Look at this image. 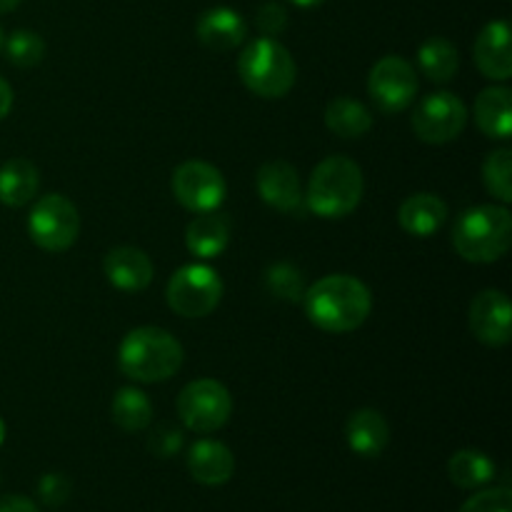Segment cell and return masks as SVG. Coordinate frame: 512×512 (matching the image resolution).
Segmentation results:
<instances>
[{"instance_id":"4fadbf2b","label":"cell","mask_w":512,"mask_h":512,"mask_svg":"<svg viewBox=\"0 0 512 512\" xmlns=\"http://www.w3.org/2000/svg\"><path fill=\"white\" fill-rule=\"evenodd\" d=\"M255 188L260 200L280 213H293L303 205V188H300L298 170L285 160H270L255 175Z\"/></svg>"},{"instance_id":"7c38bea8","label":"cell","mask_w":512,"mask_h":512,"mask_svg":"<svg viewBox=\"0 0 512 512\" xmlns=\"http://www.w3.org/2000/svg\"><path fill=\"white\" fill-rule=\"evenodd\" d=\"M510 323L512 308L503 290L488 288L475 295L468 313V328L475 340L490 348H503L510 343Z\"/></svg>"},{"instance_id":"7a4b0ae2","label":"cell","mask_w":512,"mask_h":512,"mask_svg":"<svg viewBox=\"0 0 512 512\" xmlns=\"http://www.w3.org/2000/svg\"><path fill=\"white\" fill-rule=\"evenodd\" d=\"M183 358V345L178 338L155 325L130 330L118 350L123 375L138 383H163L173 378L183 365Z\"/></svg>"},{"instance_id":"4dcf8cb0","label":"cell","mask_w":512,"mask_h":512,"mask_svg":"<svg viewBox=\"0 0 512 512\" xmlns=\"http://www.w3.org/2000/svg\"><path fill=\"white\" fill-rule=\"evenodd\" d=\"M458 512H512L510 488H488L475 493Z\"/></svg>"},{"instance_id":"836d02e7","label":"cell","mask_w":512,"mask_h":512,"mask_svg":"<svg viewBox=\"0 0 512 512\" xmlns=\"http://www.w3.org/2000/svg\"><path fill=\"white\" fill-rule=\"evenodd\" d=\"M0 512H40L38 505L25 495H3L0 498Z\"/></svg>"},{"instance_id":"8d00e7d4","label":"cell","mask_w":512,"mask_h":512,"mask_svg":"<svg viewBox=\"0 0 512 512\" xmlns=\"http://www.w3.org/2000/svg\"><path fill=\"white\" fill-rule=\"evenodd\" d=\"M20 5V0H0V13H10Z\"/></svg>"},{"instance_id":"30bf717a","label":"cell","mask_w":512,"mask_h":512,"mask_svg":"<svg viewBox=\"0 0 512 512\" xmlns=\"http://www.w3.org/2000/svg\"><path fill=\"white\" fill-rule=\"evenodd\" d=\"M175 200L190 213H210L223 205L228 195V183L213 163L205 160H185L175 168L170 180Z\"/></svg>"},{"instance_id":"ffe728a7","label":"cell","mask_w":512,"mask_h":512,"mask_svg":"<svg viewBox=\"0 0 512 512\" xmlns=\"http://www.w3.org/2000/svg\"><path fill=\"white\" fill-rule=\"evenodd\" d=\"M230 243V220L218 210L195 213L185 228V248L200 260H213L225 253Z\"/></svg>"},{"instance_id":"9a60e30c","label":"cell","mask_w":512,"mask_h":512,"mask_svg":"<svg viewBox=\"0 0 512 512\" xmlns=\"http://www.w3.org/2000/svg\"><path fill=\"white\" fill-rule=\"evenodd\" d=\"M103 270L108 283L123 293H140L148 288L155 275L153 260L148 258V253L133 248V245H118L110 250L103 260Z\"/></svg>"},{"instance_id":"d6a6232c","label":"cell","mask_w":512,"mask_h":512,"mask_svg":"<svg viewBox=\"0 0 512 512\" xmlns=\"http://www.w3.org/2000/svg\"><path fill=\"white\" fill-rule=\"evenodd\" d=\"M70 490H73V485H70V480L60 473L43 475L38 483V495L48 508H60V505L70 498Z\"/></svg>"},{"instance_id":"7402d4cb","label":"cell","mask_w":512,"mask_h":512,"mask_svg":"<svg viewBox=\"0 0 512 512\" xmlns=\"http://www.w3.org/2000/svg\"><path fill=\"white\" fill-rule=\"evenodd\" d=\"M40 173L30 160L10 158L0 165V203L8 208H23L38 195Z\"/></svg>"},{"instance_id":"8992f818","label":"cell","mask_w":512,"mask_h":512,"mask_svg":"<svg viewBox=\"0 0 512 512\" xmlns=\"http://www.w3.org/2000/svg\"><path fill=\"white\" fill-rule=\"evenodd\" d=\"M165 300L173 313L183 315V318H205L223 300V280H220L218 270L205 263L183 265L168 280Z\"/></svg>"},{"instance_id":"5bb4252c","label":"cell","mask_w":512,"mask_h":512,"mask_svg":"<svg viewBox=\"0 0 512 512\" xmlns=\"http://www.w3.org/2000/svg\"><path fill=\"white\" fill-rule=\"evenodd\" d=\"M475 63L490 80L512 78V43L508 20H490L478 33L473 45Z\"/></svg>"},{"instance_id":"9c48e42d","label":"cell","mask_w":512,"mask_h":512,"mask_svg":"<svg viewBox=\"0 0 512 512\" xmlns=\"http://www.w3.org/2000/svg\"><path fill=\"white\" fill-rule=\"evenodd\" d=\"M410 125H413V133L423 143H453L455 138H460L465 125H468V105L455 93H448V90L430 93L428 98H423L415 105Z\"/></svg>"},{"instance_id":"6da1fadb","label":"cell","mask_w":512,"mask_h":512,"mask_svg":"<svg viewBox=\"0 0 512 512\" xmlns=\"http://www.w3.org/2000/svg\"><path fill=\"white\" fill-rule=\"evenodd\" d=\"M305 315L320 330L333 335L353 333L368 320L373 295L363 280L353 275H325L303 295Z\"/></svg>"},{"instance_id":"2e32d148","label":"cell","mask_w":512,"mask_h":512,"mask_svg":"<svg viewBox=\"0 0 512 512\" xmlns=\"http://www.w3.org/2000/svg\"><path fill=\"white\" fill-rule=\"evenodd\" d=\"M195 33H198V40L208 50L228 53V50L238 48L243 43L245 35H248V23H245L238 10L218 5V8H210L200 15Z\"/></svg>"},{"instance_id":"d4e9b609","label":"cell","mask_w":512,"mask_h":512,"mask_svg":"<svg viewBox=\"0 0 512 512\" xmlns=\"http://www.w3.org/2000/svg\"><path fill=\"white\" fill-rule=\"evenodd\" d=\"M113 423L125 433H140L153 423V405L148 395L138 388H120L110 405Z\"/></svg>"},{"instance_id":"1f68e13d","label":"cell","mask_w":512,"mask_h":512,"mask_svg":"<svg viewBox=\"0 0 512 512\" xmlns=\"http://www.w3.org/2000/svg\"><path fill=\"white\" fill-rule=\"evenodd\" d=\"M285 25H288V10L280 3H273V0L260 5L258 13H255V28H258L265 38L280 35L285 30Z\"/></svg>"},{"instance_id":"44dd1931","label":"cell","mask_w":512,"mask_h":512,"mask_svg":"<svg viewBox=\"0 0 512 512\" xmlns=\"http://www.w3.org/2000/svg\"><path fill=\"white\" fill-rule=\"evenodd\" d=\"M475 123L488 138L510 140L512 133V93L505 85L485 88L475 98Z\"/></svg>"},{"instance_id":"cb8c5ba5","label":"cell","mask_w":512,"mask_h":512,"mask_svg":"<svg viewBox=\"0 0 512 512\" xmlns=\"http://www.w3.org/2000/svg\"><path fill=\"white\" fill-rule=\"evenodd\" d=\"M495 473H498V468H495L493 458L485 455L483 450L465 448L448 460V478L463 490H478L493 483Z\"/></svg>"},{"instance_id":"e0dca14e","label":"cell","mask_w":512,"mask_h":512,"mask_svg":"<svg viewBox=\"0 0 512 512\" xmlns=\"http://www.w3.org/2000/svg\"><path fill=\"white\" fill-rule=\"evenodd\" d=\"M188 473L193 475L195 483L220 488L235 473L233 450L228 445L218 443V440H198L188 450Z\"/></svg>"},{"instance_id":"3957f363","label":"cell","mask_w":512,"mask_h":512,"mask_svg":"<svg viewBox=\"0 0 512 512\" xmlns=\"http://www.w3.org/2000/svg\"><path fill=\"white\" fill-rule=\"evenodd\" d=\"M512 215L505 205H475L453 225V248L468 263H495L510 250Z\"/></svg>"},{"instance_id":"f546056e","label":"cell","mask_w":512,"mask_h":512,"mask_svg":"<svg viewBox=\"0 0 512 512\" xmlns=\"http://www.w3.org/2000/svg\"><path fill=\"white\" fill-rule=\"evenodd\" d=\"M183 443L185 435L178 425L160 423L155 425L153 433H150L148 450L153 455H158V458H173V455H178L180 450H183Z\"/></svg>"},{"instance_id":"5b68a950","label":"cell","mask_w":512,"mask_h":512,"mask_svg":"<svg viewBox=\"0 0 512 512\" xmlns=\"http://www.w3.org/2000/svg\"><path fill=\"white\" fill-rule=\"evenodd\" d=\"M238 73L245 88L265 100H278L293 90L298 68L290 50L275 38H258L245 45L238 58Z\"/></svg>"},{"instance_id":"f1b7e54d","label":"cell","mask_w":512,"mask_h":512,"mask_svg":"<svg viewBox=\"0 0 512 512\" xmlns=\"http://www.w3.org/2000/svg\"><path fill=\"white\" fill-rule=\"evenodd\" d=\"M5 55L18 68H35L45 58V40L33 30H15L3 40Z\"/></svg>"},{"instance_id":"f35d334b","label":"cell","mask_w":512,"mask_h":512,"mask_svg":"<svg viewBox=\"0 0 512 512\" xmlns=\"http://www.w3.org/2000/svg\"><path fill=\"white\" fill-rule=\"evenodd\" d=\"M3 40H5L3 38V30H0V50H3Z\"/></svg>"},{"instance_id":"484cf974","label":"cell","mask_w":512,"mask_h":512,"mask_svg":"<svg viewBox=\"0 0 512 512\" xmlns=\"http://www.w3.org/2000/svg\"><path fill=\"white\" fill-rule=\"evenodd\" d=\"M418 65L433 83H448L458 73V48L445 38H428L418 50Z\"/></svg>"},{"instance_id":"e575fe53","label":"cell","mask_w":512,"mask_h":512,"mask_svg":"<svg viewBox=\"0 0 512 512\" xmlns=\"http://www.w3.org/2000/svg\"><path fill=\"white\" fill-rule=\"evenodd\" d=\"M10 108H13V88L8 80L0 78V120L10 113Z\"/></svg>"},{"instance_id":"4316f807","label":"cell","mask_w":512,"mask_h":512,"mask_svg":"<svg viewBox=\"0 0 512 512\" xmlns=\"http://www.w3.org/2000/svg\"><path fill=\"white\" fill-rule=\"evenodd\" d=\"M483 183L500 203H512V153L508 148L493 150L483 163Z\"/></svg>"},{"instance_id":"d590c367","label":"cell","mask_w":512,"mask_h":512,"mask_svg":"<svg viewBox=\"0 0 512 512\" xmlns=\"http://www.w3.org/2000/svg\"><path fill=\"white\" fill-rule=\"evenodd\" d=\"M290 3L298 5V8H303V10H310V8H320L325 0H290Z\"/></svg>"},{"instance_id":"83f0119b","label":"cell","mask_w":512,"mask_h":512,"mask_svg":"<svg viewBox=\"0 0 512 512\" xmlns=\"http://www.w3.org/2000/svg\"><path fill=\"white\" fill-rule=\"evenodd\" d=\"M265 288L273 298L288 300V303H295V300H303L305 295V275L300 273L298 265L293 263H275L265 270Z\"/></svg>"},{"instance_id":"ac0fdd59","label":"cell","mask_w":512,"mask_h":512,"mask_svg":"<svg viewBox=\"0 0 512 512\" xmlns=\"http://www.w3.org/2000/svg\"><path fill=\"white\" fill-rule=\"evenodd\" d=\"M400 228L415 238H433L448 223V205L435 193H415L398 210Z\"/></svg>"},{"instance_id":"74e56055","label":"cell","mask_w":512,"mask_h":512,"mask_svg":"<svg viewBox=\"0 0 512 512\" xmlns=\"http://www.w3.org/2000/svg\"><path fill=\"white\" fill-rule=\"evenodd\" d=\"M3 440H5V423L0 420V445H3Z\"/></svg>"},{"instance_id":"52a82bcc","label":"cell","mask_w":512,"mask_h":512,"mask_svg":"<svg viewBox=\"0 0 512 512\" xmlns=\"http://www.w3.org/2000/svg\"><path fill=\"white\" fill-rule=\"evenodd\" d=\"M80 233V215L73 200L60 193L35 200L28 215V235L38 248L48 253H65L73 248Z\"/></svg>"},{"instance_id":"d6986e66","label":"cell","mask_w":512,"mask_h":512,"mask_svg":"<svg viewBox=\"0 0 512 512\" xmlns=\"http://www.w3.org/2000/svg\"><path fill=\"white\" fill-rule=\"evenodd\" d=\"M345 443L360 458H378L390 443L388 420L373 408H360L345 423Z\"/></svg>"},{"instance_id":"ba28073f","label":"cell","mask_w":512,"mask_h":512,"mask_svg":"<svg viewBox=\"0 0 512 512\" xmlns=\"http://www.w3.org/2000/svg\"><path fill=\"white\" fill-rule=\"evenodd\" d=\"M178 415L193 433L208 435L223 428L233 415L228 388L213 378H200L185 385L178 395Z\"/></svg>"},{"instance_id":"603a6c76","label":"cell","mask_w":512,"mask_h":512,"mask_svg":"<svg viewBox=\"0 0 512 512\" xmlns=\"http://www.w3.org/2000/svg\"><path fill=\"white\" fill-rule=\"evenodd\" d=\"M325 125L338 138H363L373 128V113L360 100L340 95L325 108Z\"/></svg>"},{"instance_id":"277c9868","label":"cell","mask_w":512,"mask_h":512,"mask_svg":"<svg viewBox=\"0 0 512 512\" xmlns=\"http://www.w3.org/2000/svg\"><path fill=\"white\" fill-rule=\"evenodd\" d=\"M363 170L353 158L328 155L310 175L305 203L318 218L338 220L353 213L363 200Z\"/></svg>"},{"instance_id":"8fae6325","label":"cell","mask_w":512,"mask_h":512,"mask_svg":"<svg viewBox=\"0 0 512 512\" xmlns=\"http://www.w3.org/2000/svg\"><path fill=\"white\" fill-rule=\"evenodd\" d=\"M368 95L375 108L385 115L403 113L418 95L415 68L400 55H385L368 75Z\"/></svg>"}]
</instances>
